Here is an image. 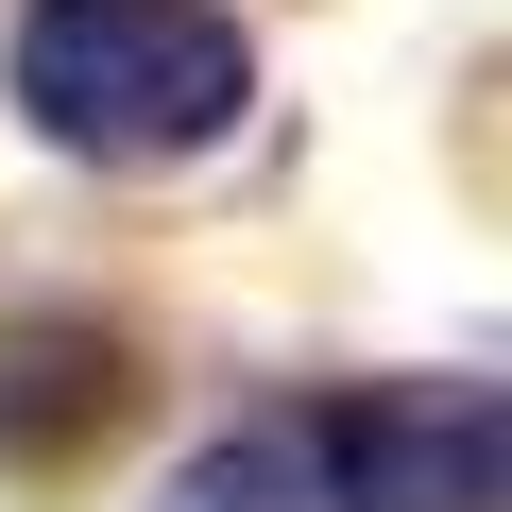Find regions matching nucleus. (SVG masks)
Returning a JSON list of instances; mask_svg holds the SVG:
<instances>
[{
  "label": "nucleus",
  "instance_id": "2",
  "mask_svg": "<svg viewBox=\"0 0 512 512\" xmlns=\"http://www.w3.org/2000/svg\"><path fill=\"white\" fill-rule=\"evenodd\" d=\"M308 512H495L512 495V393L495 376H359L291 427Z\"/></svg>",
  "mask_w": 512,
  "mask_h": 512
},
{
  "label": "nucleus",
  "instance_id": "3",
  "mask_svg": "<svg viewBox=\"0 0 512 512\" xmlns=\"http://www.w3.org/2000/svg\"><path fill=\"white\" fill-rule=\"evenodd\" d=\"M154 512H308V461H291V427H239V444H205Z\"/></svg>",
  "mask_w": 512,
  "mask_h": 512
},
{
  "label": "nucleus",
  "instance_id": "1",
  "mask_svg": "<svg viewBox=\"0 0 512 512\" xmlns=\"http://www.w3.org/2000/svg\"><path fill=\"white\" fill-rule=\"evenodd\" d=\"M0 86H18V120L52 154H86V171H171V154L239 137L256 52L205 0H35L18 52H0Z\"/></svg>",
  "mask_w": 512,
  "mask_h": 512
}]
</instances>
